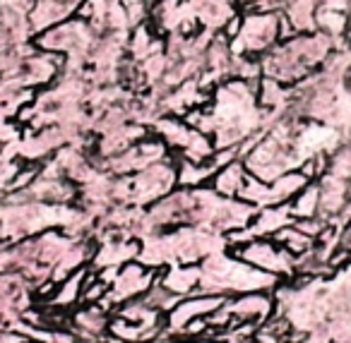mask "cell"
I'll return each instance as SVG.
<instances>
[{"label": "cell", "mask_w": 351, "mask_h": 343, "mask_svg": "<svg viewBox=\"0 0 351 343\" xmlns=\"http://www.w3.org/2000/svg\"><path fill=\"white\" fill-rule=\"evenodd\" d=\"M332 53V39L322 31H306L282 39L272 51L260 58L263 77H272L282 84H296L311 77Z\"/></svg>", "instance_id": "1"}, {"label": "cell", "mask_w": 351, "mask_h": 343, "mask_svg": "<svg viewBox=\"0 0 351 343\" xmlns=\"http://www.w3.org/2000/svg\"><path fill=\"white\" fill-rule=\"evenodd\" d=\"M291 27L282 12L265 10V8H248L243 15V25L236 39L229 41V51L234 58H263L282 39L291 36Z\"/></svg>", "instance_id": "2"}, {"label": "cell", "mask_w": 351, "mask_h": 343, "mask_svg": "<svg viewBox=\"0 0 351 343\" xmlns=\"http://www.w3.org/2000/svg\"><path fill=\"white\" fill-rule=\"evenodd\" d=\"M234 255L243 259L245 264L255 266L260 271L277 276V279H293L296 276V257L284 250L272 238H255L241 247H234Z\"/></svg>", "instance_id": "3"}, {"label": "cell", "mask_w": 351, "mask_h": 343, "mask_svg": "<svg viewBox=\"0 0 351 343\" xmlns=\"http://www.w3.org/2000/svg\"><path fill=\"white\" fill-rule=\"evenodd\" d=\"M156 281H159V269H152V266L132 259L118 269V276L111 283V288H108L106 300L113 305V312H116L118 305L142 298Z\"/></svg>", "instance_id": "4"}, {"label": "cell", "mask_w": 351, "mask_h": 343, "mask_svg": "<svg viewBox=\"0 0 351 343\" xmlns=\"http://www.w3.org/2000/svg\"><path fill=\"white\" fill-rule=\"evenodd\" d=\"M80 5H82V0H34L29 10L32 34H44V31L73 20L80 12Z\"/></svg>", "instance_id": "5"}, {"label": "cell", "mask_w": 351, "mask_h": 343, "mask_svg": "<svg viewBox=\"0 0 351 343\" xmlns=\"http://www.w3.org/2000/svg\"><path fill=\"white\" fill-rule=\"evenodd\" d=\"M291 223H293L291 207L289 204H277V207L258 209L255 218L245 226V233H248L250 240H255V238H272L282 228L291 226Z\"/></svg>", "instance_id": "6"}, {"label": "cell", "mask_w": 351, "mask_h": 343, "mask_svg": "<svg viewBox=\"0 0 351 343\" xmlns=\"http://www.w3.org/2000/svg\"><path fill=\"white\" fill-rule=\"evenodd\" d=\"M200 279H202V269L197 264H171V269L159 274V283L169 293L178 295V298H188V295L197 293Z\"/></svg>", "instance_id": "7"}, {"label": "cell", "mask_w": 351, "mask_h": 343, "mask_svg": "<svg viewBox=\"0 0 351 343\" xmlns=\"http://www.w3.org/2000/svg\"><path fill=\"white\" fill-rule=\"evenodd\" d=\"M245 180H248V168H245L243 159H236V161H231L229 166L217 170L215 178L210 180V188L215 190L217 194H221V197L239 199Z\"/></svg>", "instance_id": "8"}, {"label": "cell", "mask_w": 351, "mask_h": 343, "mask_svg": "<svg viewBox=\"0 0 351 343\" xmlns=\"http://www.w3.org/2000/svg\"><path fill=\"white\" fill-rule=\"evenodd\" d=\"M89 266H80L77 271H73L70 276H65L58 285H56V293L51 298V307L53 309H70L77 303H82V290L87 283Z\"/></svg>", "instance_id": "9"}, {"label": "cell", "mask_w": 351, "mask_h": 343, "mask_svg": "<svg viewBox=\"0 0 351 343\" xmlns=\"http://www.w3.org/2000/svg\"><path fill=\"white\" fill-rule=\"evenodd\" d=\"M291 207L293 221H303V218H315L320 216V183H308L296 197L289 202Z\"/></svg>", "instance_id": "10"}, {"label": "cell", "mask_w": 351, "mask_h": 343, "mask_svg": "<svg viewBox=\"0 0 351 343\" xmlns=\"http://www.w3.org/2000/svg\"><path fill=\"white\" fill-rule=\"evenodd\" d=\"M272 240L274 242H279V245L284 247V250H289L293 257H303V255H308V252L315 247V238H311L308 233H303L301 228L296 226V223H291V226H287V228H282V231L277 233V236H272Z\"/></svg>", "instance_id": "11"}]
</instances>
